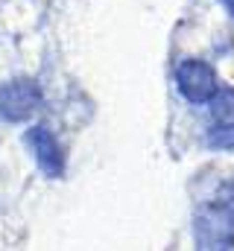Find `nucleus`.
I'll return each mask as SVG.
<instances>
[{
  "label": "nucleus",
  "instance_id": "1",
  "mask_svg": "<svg viewBox=\"0 0 234 251\" xmlns=\"http://www.w3.org/2000/svg\"><path fill=\"white\" fill-rule=\"evenodd\" d=\"M193 237L199 249H234V207L214 201L196 210Z\"/></svg>",
  "mask_w": 234,
  "mask_h": 251
},
{
  "label": "nucleus",
  "instance_id": "2",
  "mask_svg": "<svg viewBox=\"0 0 234 251\" xmlns=\"http://www.w3.org/2000/svg\"><path fill=\"white\" fill-rule=\"evenodd\" d=\"M176 88L178 94L193 102V105H205L217 97L220 85H217V70L208 62H199V59H187L176 67Z\"/></svg>",
  "mask_w": 234,
  "mask_h": 251
},
{
  "label": "nucleus",
  "instance_id": "3",
  "mask_svg": "<svg viewBox=\"0 0 234 251\" xmlns=\"http://www.w3.org/2000/svg\"><path fill=\"white\" fill-rule=\"evenodd\" d=\"M41 105V88L32 79H12L0 85V117L9 123L29 120Z\"/></svg>",
  "mask_w": 234,
  "mask_h": 251
},
{
  "label": "nucleus",
  "instance_id": "4",
  "mask_svg": "<svg viewBox=\"0 0 234 251\" xmlns=\"http://www.w3.org/2000/svg\"><path fill=\"white\" fill-rule=\"evenodd\" d=\"M27 143H29V149H32V155H35L44 176H50V178L64 176V152L58 146L56 134L47 126H32L27 131Z\"/></svg>",
  "mask_w": 234,
  "mask_h": 251
},
{
  "label": "nucleus",
  "instance_id": "5",
  "mask_svg": "<svg viewBox=\"0 0 234 251\" xmlns=\"http://www.w3.org/2000/svg\"><path fill=\"white\" fill-rule=\"evenodd\" d=\"M208 146H214V149H234V114L217 117V123L208 128Z\"/></svg>",
  "mask_w": 234,
  "mask_h": 251
},
{
  "label": "nucleus",
  "instance_id": "6",
  "mask_svg": "<svg viewBox=\"0 0 234 251\" xmlns=\"http://www.w3.org/2000/svg\"><path fill=\"white\" fill-rule=\"evenodd\" d=\"M223 3H226V9L232 12V18H234V0H223Z\"/></svg>",
  "mask_w": 234,
  "mask_h": 251
}]
</instances>
